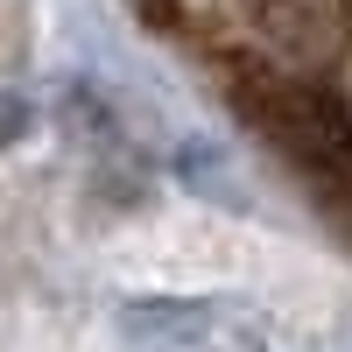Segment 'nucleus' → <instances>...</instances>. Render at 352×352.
Segmentation results:
<instances>
[{
	"label": "nucleus",
	"instance_id": "obj_1",
	"mask_svg": "<svg viewBox=\"0 0 352 352\" xmlns=\"http://www.w3.org/2000/svg\"><path fill=\"white\" fill-rule=\"evenodd\" d=\"M106 268L134 289H169V296H212V289H261L289 275V254L240 219L219 212H148L127 219L106 240Z\"/></svg>",
	"mask_w": 352,
	"mask_h": 352
},
{
	"label": "nucleus",
	"instance_id": "obj_2",
	"mask_svg": "<svg viewBox=\"0 0 352 352\" xmlns=\"http://www.w3.org/2000/svg\"><path fill=\"white\" fill-rule=\"evenodd\" d=\"M28 28H36V8L28 0H0V71L28 56Z\"/></svg>",
	"mask_w": 352,
	"mask_h": 352
}]
</instances>
